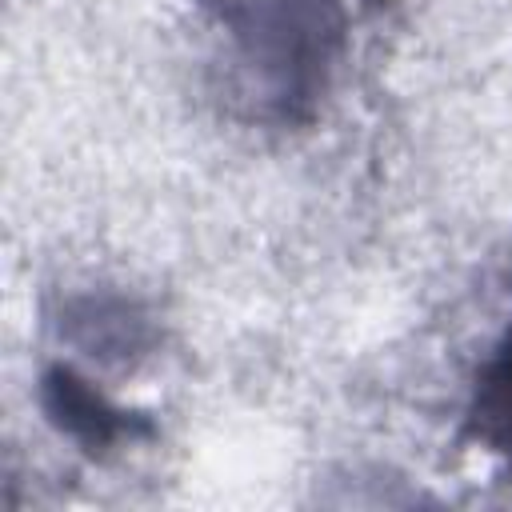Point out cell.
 Returning <instances> with one entry per match:
<instances>
[{"label":"cell","instance_id":"277c9868","mask_svg":"<svg viewBox=\"0 0 512 512\" xmlns=\"http://www.w3.org/2000/svg\"><path fill=\"white\" fill-rule=\"evenodd\" d=\"M460 440L496 460L512 480V308L472 372L460 416Z\"/></svg>","mask_w":512,"mask_h":512},{"label":"cell","instance_id":"7a4b0ae2","mask_svg":"<svg viewBox=\"0 0 512 512\" xmlns=\"http://www.w3.org/2000/svg\"><path fill=\"white\" fill-rule=\"evenodd\" d=\"M36 396L48 424L92 460H108L156 436V420L148 412L112 400L76 360H48L40 368Z\"/></svg>","mask_w":512,"mask_h":512},{"label":"cell","instance_id":"6da1fadb","mask_svg":"<svg viewBox=\"0 0 512 512\" xmlns=\"http://www.w3.org/2000/svg\"><path fill=\"white\" fill-rule=\"evenodd\" d=\"M220 92L264 128L312 124L344 76L356 32L388 0H192Z\"/></svg>","mask_w":512,"mask_h":512},{"label":"cell","instance_id":"3957f363","mask_svg":"<svg viewBox=\"0 0 512 512\" xmlns=\"http://www.w3.org/2000/svg\"><path fill=\"white\" fill-rule=\"evenodd\" d=\"M64 348L96 356L104 364H136L160 344L156 320L140 300L124 292H72L48 320Z\"/></svg>","mask_w":512,"mask_h":512}]
</instances>
